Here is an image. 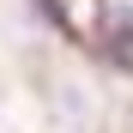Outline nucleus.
<instances>
[{
	"label": "nucleus",
	"instance_id": "nucleus-1",
	"mask_svg": "<svg viewBox=\"0 0 133 133\" xmlns=\"http://www.w3.org/2000/svg\"><path fill=\"white\" fill-rule=\"evenodd\" d=\"M97 42H103V55L115 66H133V6L127 0H109L97 12Z\"/></svg>",
	"mask_w": 133,
	"mask_h": 133
}]
</instances>
